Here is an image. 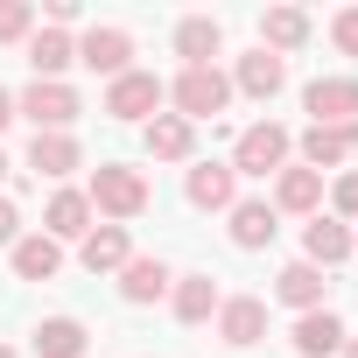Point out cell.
<instances>
[{
	"mask_svg": "<svg viewBox=\"0 0 358 358\" xmlns=\"http://www.w3.org/2000/svg\"><path fill=\"white\" fill-rule=\"evenodd\" d=\"M15 120V92H0V127H8Z\"/></svg>",
	"mask_w": 358,
	"mask_h": 358,
	"instance_id": "obj_32",
	"label": "cell"
},
{
	"mask_svg": "<svg viewBox=\"0 0 358 358\" xmlns=\"http://www.w3.org/2000/svg\"><path fill=\"white\" fill-rule=\"evenodd\" d=\"M330 204H337L344 218H358V176H337V190H330Z\"/></svg>",
	"mask_w": 358,
	"mask_h": 358,
	"instance_id": "obj_30",
	"label": "cell"
},
{
	"mask_svg": "<svg viewBox=\"0 0 358 358\" xmlns=\"http://www.w3.org/2000/svg\"><path fill=\"white\" fill-rule=\"evenodd\" d=\"M281 162H288V127H274V120L246 127L232 148V176H281Z\"/></svg>",
	"mask_w": 358,
	"mask_h": 358,
	"instance_id": "obj_3",
	"label": "cell"
},
{
	"mask_svg": "<svg viewBox=\"0 0 358 358\" xmlns=\"http://www.w3.org/2000/svg\"><path fill=\"white\" fill-rule=\"evenodd\" d=\"M92 204H99L106 218H141V211H148V176H141V169L106 162V169L92 176Z\"/></svg>",
	"mask_w": 358,
	"mask_h": 358,
	"instance_id": "obj_2",
	"label": "cell"
},
{
	"mask_svg": "<svg viewBox=\"0 0 358 358\" xmlns=\"http://www.w3.org/2000/svg\"><path fill=\"white\" fill-rule=\"evenodd\" d=\"M148 155H155V162H183V155H190V120L155 113V120H148Z\"/></svg>",
	"mask_w": 358,
	"mask_h": 358,
	"instance_id": "obj_23",
	"label": "cell"
},
{
	"mask_svg": "<svg viewBox=\"0 0 358 358\" xmlns=\"http://www.w3.org/2000/svg\"><path fill=\"white\" fill-rule=\"evenodd\" d=\"M162 288H169V267L162 260H127L120 267V295L127 302H162Z\"/></svg>",
	"mask_w": 358,
	"mask_h": 358,
	"instance_id": "obj_25",
	"label": "cell"
},
{
	"mask_svg": "<svg viewBox=\"0 0 358 358\" xmlns=\"http://www.w3.org/2000/svg\"><path fill=\"white\" fill-rule=\"evenodd\" d=\"M330 43H337L344 57H358V8H344V15L330 22Z\"/></svg>",
	"mask_w": 358,
	"mask_h": 358,
	"instance_id": "obj_29",
	"label": "cell"
},
{
	"mask_svg": "<svg viewBox=\"0 0 358 358\" xmlns=\"http://www.w3.org/2000/svg\"><path fill=\"white\" fill-rule=\"evenodd\" d=\"M302 253H309V267H337V260H351V232L337 225V218H309V232H302Z\"/></svg>",
	"mask_w": 358,
	"mask_h": 358,
	"instance_id": "obj_16",
	"label": "cell"
},
{
	"mask_svg": "<svg viewBox=\"0 0 358 358\" xmlns=\"http://www.w3.org/2000/svg\"><path fill=\"white\" fill-rule=\"evenodd\" d=\"M43 232H50V239H85V232H92V197H85V190H57L50 211H43Z\"/></svg>",
	"mask_w": 358,
	"mask_h": 358,
	"instance_id": "obj_12",
	"label": "cell"
},
{
	"mask_svg": "<svg viewBox=\"0 0 358 358\" xmlns=\"http://www.w3.org/2000/svg\"><path fill=\"white\" fill-rule=\"evenodd\" d=\"M155 106H162V78L155 71H127V78L106 85V113L113 120H148Z\"/></svg>",
	"mask_w": 358,
	"mask_h": 358,
	"instance_id": "obj_7",
	"label": "cell"
},
{
	"mask_svg": "<svg viewBox=\"0 0 358 358\" xmlns=\"http://www.w3.org/2000/svg\"><path fill=\"white\" fill-rule=\"evenodd\" d=\"M127 57H134V36L127 29H85L78 36V64L99 71V78H127Z\"/></svg>",
	"mask_w": 358,
	"mask_h": 358,
	"instance_id": "obj_6",
	"label": "cell"
},
{
	"mask_svg": "<svg viewBox=\"0 0 358 358\" xmlns=\"http://www.w3.org/2000/svg\"><path fill=\"white\" fill-rule=\"evenodd\" d=\"M29 169L36 176H71L78 169V141L71 134H36L29 141Z\"/></svg>",
	"mask_w": 358,
	"mask_h": 358,
	"instance_id": "obj_22",
	"label": "cell"
},
{
	"mask_svg": "<svg viewBox=\"0 0 358 358\" xmlns=\"http://www.w3.org/2000/svg\"><path fill=\"white\" fill-rule=\"evenodd\" d=\"M218 309V281L211 274H183V288H176V316H183V323H204Z\"/></svg>",
	"mask_w": 358,
	"mask_h": 358,
	"instance_id": "obj_27",
	"label": "cell"
},
{
	"mask_svg": "<svg viewBox=\"0 0 358 358\" xmlns=\"http://www.w3.org/2000/svg\"><path fill=\"white\" fill-rule=\"evenodd\" d=\"M36 29V8H29V0H0V43H22Z\"/></svg>",
	"mask_w": 358,
	"mask_h": 358,
	"instance_id": "obj_28",
	"label": "cell"
},
{
	"mask_svg": "<svg viewBox=\"0 0 358 358\" xmlns=\"http://www.w3.org/2000/svg\"><path fill=\"white\" fill-rule=\"evenodd\" d=\"M92 274H113V267H127L134 253H127V225H99V232H85V253H78Z\"/></svg>",
	"mask_w": 358,
	"mask_h": 358,
	"instance_id": "obj_21",
	"label": "cell"
},
{
	"mask_svg": "<svg viewBox=\"0 0 358 358\" xmlns=\"http://www.w3.org/2000/svg\"><path fill=\"white\" fill-rule=\"evenodd\" d=\"M351 246H358V232H351Z\"/></svg>",
	"mask_w": 358,
	"mask_h": 358,
	"instance_id": "obj_36",
	"label": "cell"
},
{
	"mask_svg": "<svg viewBox=\"0 0 358 358\" xmlns=\"http://www.w3.org/2000/svg\"><path fill=\"white\" fill-rule=\"evenodd\" d=\"M218 50H225V29H218L211 15H190L183 29H176V57H183V71H204Z\"/></svg>",
	"mask_w": 358,
	"mask_h": 358,
	"instance_id": "obj_11",
	"label": "cell"
},
{
	"mask_svg": "<svg viewBox=\"0 0 358 358\" xmlns=\"http://www.w3.org/2000/svg\"><path fill=\"white\" fill-rule=\"evenodd\" d=\"M15 225H22V218H15V204L0 197V246H15Z\"/></svg>",
	"mask_w": 358,
	"mask_h": 358,
	"instance_id": "obj_31",
	"label": "cell"
},
{
	"mask_svg": "<svg viewBox=\"0 0 358 358\" xmlns=\"http://www.w3.org/2000/svg\"><path fill=\"white\" fill-rule=\"evenodd\" d=\"M218 337H225L232 351L260 344V337H267V302H253V295H239V302H218Z\"/></svg>",
	"mask_w": 358,
	"mask_h": 358,
	"instance_id": "obj_9",
	"label": "cell"
},
{
	"mask_svg": "<svg viewBox=\"0 0 358 358\" xmlns=\"http://www.w3.org/2000/svg\"><path fill=\"white\" fill-rule=\"evenodd\" d=\"M0 358H15V351H8V344H0Z\"/></svg>",
	"mask_w": 358,
	"mask_h": 358,
	"instance_id": "obj_35",
	"label": "cell"
},
{
	"mask_svg": "<svg viewBox=\"0 0 358 358\" xmlns=\"http://www.w3.org/2000/svg\"><path fill=\"white\" fill-rule=\"evenodd\" d=\"M274 204H281V211H316V204H323V176H316V169H281Z\"/></svg>",
	"mask_w": 358,
	"mask_h": 358,
	"instance_id": "obj_26",
	"label": "cell"
},
{
	"mask_svg": "<svg viewBox=\"0 0 358 358\" xmlns=\"http://www.w3.org/2000/svg\"><path fill=\"white\" fill-rule=\"evenodd\" d=\"M351 148H358V127H309V134H302V162H309L316 176H323V169H337Z\"/></svg>",
	"mask_w": 358,
	"mask_h": 358,
	"instance_id": "obj_15",
	"label": "cell"
},
{
	"mask_svg": "<svg viewBox=\"0 0 358 358\" xmlns=\"http://www.w3.org/2000/svg\"><path fill=\"white\" fill-rule=\"evenodd\" d=\"M15 113H22V120H36V134H64V127L78 120V92H71V85H43V78H36V85L15 99Z\"/></svg>",
	"mask_w": 358,
	"mask_h": 358,
	"instance_id": "obj_4",
	"label": "cell"
},
{
	"mask_svg": "<svg viewBox=\"0 0 358 358\" xmlns=\"http://www.w3.org/2000/svg\"><path fill=\"white\" fill-rule=\"evenodd\" d=\"M246 99H274L281 85H288V64L274 57V50H253V57H239V78H232Z\"/></svg>",
	"mask_w": 358,
	"mask_h": 358,
	"instance_id": "obj_14",
	"label": "cell"
},
{
	"mask_svg": "<svg viewBox=\"0 0 358 358\" xmlns=\"http://www.w3.org/2000/svg\"><path fill=\"white\" fill-rule=\"evenodd\" d=\"M302 106H309V127H358V78H316Z\"/></svg>",
	"mask_w": 358,
	"mask_h": 358,
	"instance_id": "obj_5",
	"label": "cell"
},
{
	"mask_svg": "<svg viewBox=\"0 0 358 358\" xmlns=\"http://www.w3.org/2000/svg\"><path fill=\"white\" fill-rule=\"evenodd\" d=\"M302 358H330V351H344V323L330 316V309H309L302 323H295V337H288Z\"/></svg>",
	"mask_w": 358,
	"mask_h": 358,
	"instance_id": "obj_17",
	"label": "cell"
},
{
	"mask_svg": "<svg viewBox=\"0 0 358 358\" xmlns=\"http://www.w3.org/2000/svg\"><path fill=\"white\" fill-rule=\"evenodd\" d=\"M85 323L78 316H50V323H36V358H85Z\"/></svg>",
	"mask_w": 358,
	"mask_h": 358,
	"instance_id": "obj_20",
	"label": "cell"
},
{
	"mask_svg": "<svg viewBox=\"0 0 358 358\" xmlns=\"http://www.w3.org/2000/svg\"><path fill=\"white\" fill-rule=\"evenodd\" d=\"M0 176H8V155H0Z\"/></svg>",
	"mask_w": 358,
	"mask_h": 358,
	"instance_id": "obj_34",
	"label": "cell"
},
{
	"mask_svg": "<svg viewBox=\"0 0 358 358\" xmlns=\"http://www.w3.org/2000/svg\"><path fill=\"white\" fill-rule=\"evenodd\" d=\"M57 267H64V246H57L50 232L15 239V274H22V281H57Z\"/></svg>",
	"mask_w": 358,
	"mask_h": 358,
	"instance_id": "obj_19",
	"label": "cell"
},
{
	"mask_svg": "<svg viewBox=\"0 0 358 358\" xmlns=\"http://www.w3.org/2000/svg\"><path fill=\"white\" fill-rule=\"evenodd\" d=\"M78 64V43L64 36V29H43V36H29V71L43 78V85H64V71Z\"/></svg>",
	"mask_w": 358,
	"mask_h": 358,
	"instance_id": "obj_10",
	"label": "cell"
},
{
	"mask_svg": "<svg viewBox=\"0 0 358 358\" xmlns=\"http://www.w3.org/2000/svg\"><path fill=\"white\" fill-rule=\"evenodd\" d=\"M260 50H302L309 43V15L302 8H274V15H260Z\"/></svg>",
	"mask_w": 358,
	"mask_h": 358,
	"instance_id": "obj_24",
	"label": "cell"
},
{
	"mask_svg": "<svg viewBox=\"0 0 358 358\" xmlns=\"http://www.w3.org/2000/svg\"><path fill=\"white\" fill-rule=\"evenodd\" d=\"M190 204H197V211H232V204H239L232 162H197V169H190Z\"/></svg>",
	"mask_w": 358,
	"mask_h": 358,
	"instance_id": "obj_8",
	"label": "cell"
},
{
	"mask_svg": "<svg viewBox=\"0 0 358 358\" xmlns=\"http://www.w3.org/2000/svg\"><path fill=\"white\" fill-rule=\"evenodd\" d=\"M344 358H358V337H344Z\"/></svg>",
	"mask_w": 358,
	"mask_h": 358,
	"instance_id": "obj_33",
	"label": "cell"
},
{
	"mask_svg": "<svg viewBox=\"0 0 358 358\" xmlns=\"http://www.w3.org/2000/svg\"><path fill=\"white\" fill-rule=\"evenodd\" d=\"M225 99H232V78L218 71V64H204V71H183L176 78V120H218L225 113Z\"/></svg>",
	"mask_w": 358,
	"mask_h": 358,
	"instance_id": "obj_1",
	"label": "cell"
},
{
	"mask_svg": "<svg viewBox=\"0 0 358 358\" xmlns=\"http://www.w3.org/2000/svg\"><path fill=\"white\" fill-rule=\"evenodd\" d=\"M274 295L288 302V309H323V295H330V281H323V267H309V260H295V267H281V281H274Z\"/></svg>",
	"mask_w": 358,
	"mask_h": 358,
	"instance_id": "obj_13",
	"label": "cell"
},
{
	"mask_svg": "<svg viewBox=\"0 0 358 358\" xmlns=\"http://www.w3.org/2000/svg\"><path fill=\"white\" fill-rule=\"evenodd\" d=\"M281 225H274V204H260V197H246V204H232V246H246V253H260L267 239H274Z\"/></svg>",
	"mask_w": 358,
	"mask_h": 358,
	"instance_id": "obj_18",
	"label": "cell"
}]
</instances>
